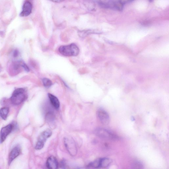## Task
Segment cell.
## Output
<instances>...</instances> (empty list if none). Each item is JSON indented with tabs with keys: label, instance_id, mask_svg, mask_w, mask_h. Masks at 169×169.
<instances>
[{
	"label": "cell",
	"instance_id": "d6986e66",
	"mask_svg": "<svg viewBox=\"0 0 169 169\" xmlns=\"http://www.w3.org/2000/svg\"><path fill=\"white\" fill-rule=\"evenodd\" d=\"M55 116L54 113L52 112H48L46 116V119L47 122H51L54 120Z\"/></svg>",
	"mask_w": 169,
	"mask_h": 169
},
{
	"label": "cell",
	"instance_id": "8992f818",
	"mask_svg": "<svg viewBox=\"0 0 169 169\" xmlns=\"http://www.w3.org/2000/svg\"><path fill=\"white\" fill-rule=\"evenodd\" d=\"M14 126L10 124L2 128L0 132V143L5 141L7 136L13 130Z\"/></svg>",
	"mask_w": 169,
	"mask_h": 169
},
{
	"label": "cell",
	"instance_id": "44dd1931",
	"mask_svg": "<svg viewBox=\"0 0 169 169\" xmlns=\"http://www.w3.org/2000/svg\"><path fill=\"white\" fill-rule=\"evenodd\" d=\"M123 5L127 3L131 2L134 0H118Z\"/></svg>",
	"mask_w": 169,
	"mask_h": 169
},
{
	"label": "cell",
	"instance_id": "cb8c5ba5",
	"mask_svg": "<svg viewBox=\"0 0 169 169\" xmlns=\"http://www.w3.org/2000/svg\"><path fill=\"white\" fill-rule=\"evenodd\" d=\"M52 2H59L64 1V0H51Z\"/></svg>",
	"mask_w": 169,
	"mask_h": 169
},
{
	"label": "cell",
	"instance_id": "3957f363",
	"mask_svg": "<svg viewBox=\"0 0 169 169\" xmlns=\"http://www.w3.org/2000/svg\"><path fill=\"white\" fill-rule=\"evenodd\" d=\"M94 132L96 136L103 139L114 141L118 140L119 139L117 136L106 129L97 128Z\"/></svg>",
	"mask_w": 169,
	"mask_h": 169
},
{
	"label": "cell",
	"instance_id": "603a6c76",
	"mask_svg": "<svg viewBox=\"0 0 169 169\" xmlns=\"http://www.w3.org/2000/svg\"><path fill=\"white\" fill-rule=\"evenodd\" d=\"M66 164V163L65 161H62L61 163L60 166L62 168H65Z\"/></svg>",
	"mask_w": 169,
	"mask_h": 169
},
{
	"label": "cell",
	"instance_id": "5bb4252c",
	"mask_svg": "<svg viewBox=\"0 0 169 169\" xmlns=\"http://www.w3.org/2000/svg\"><path fill=\"white\" fill-rule=\"evenodd\" d=\"M112 162V160L108 158H100V168L108 167Z\"/></svg>",
	"mask_w": 169,
	"mask_h": 169
},
{
	"label": "cell",
	"instance_id": "ba28073f",
	"mask_svg": "<svg viewBox=\"0 0 169 169\" xmlns=\"http://www.w3.org/2000/svg\"><path fill=\"white\" fill-rule=\"evenodd\" d=\"M21 152V148L19 146H16L13 148L9 155L8 164L10 165L13 161L19 156Z\"/></svg>",
	"mask_w": 169,
	"mask_h": 169
},
{
	"label": "cell",
	"instance_id": "4fadbf2b",
	"mask_svg": "<svg viewBox=\"0 0 169 169\" xmlns=\"http://www.w3.org/2000/svg\"><path fill=\"white\" fill-rule=\"evenodd\" d=\"M83 3L88 10L93 11L95 10L96 4L92 0H84Z\"/></svg>",
	"mask_w": 169,
	"mask_h": 169
},
{
	"label": "cell",
	"instance_id": "30bf717a",
	"mask_svg": "<svg viewBox=\"0 0 169 169\" xmlns=\"http://www.w3.org/2000/svg\"><path fill=\"white\" fill-rule=\"evenodd\" d=\"M97 1L102 8L115 9V1L114 0H97Z\"/></svg>",
	"mask_w": 169,
	"mask_h": 169
},
{
	"label": "cell",
	"instance_id": "6da1fadb",
	"mask_svg": "<svg viewBox=\"0 0 169 169\" xmlns=\"http://www.w3.org/2000/svg\"><path fill=\"white\" fill-rule=\"evenodd\" d=\"M61 54L65 57H75L79 53V49L76 44L72 43L68 45L60 46L58 49Z\"/></svg>",
	"mask_w": 169,
	"mask_h": 169
},
{
	"label": "cell",
	"instance_id": "7402d4cb",
	"mask_svg": "<svg viewBox=\"0 0 169 169\" xmlns=\"http://www.w3.org/2000/svg\"><path fill=\"white\" fill-rule=\"evenodd\" d=\"M21 66L24 68L25 70L27 72H29V69L27 65H26L24 63H23L21 64Z\"/></svg>",
	"mask_w": 169,
	"mask_h": 169
},
{
	"label": "cell",
	"instance_id": "d4e9b609",
	"mask_svg": "<svg viewBox=\"0 0 169 169\" xmlns=\"http://www.w3.org/2000/svg\"><path fill=\"white\" fill-rule=\"evenodd\" d=\"M148 1L150 2H152L154 1V0H148Z\"/></svg>",
	"mask_w": 169,
	"mask_h": 169
},
{
	"label": "cell",
	"instance_id": "8fae6325",
	"mask_svg": "<svg viewBox=\"0 0 169 169\" xmlns=\"http://www.w3.org/2000/svg\"><path fill=\"white\" fill-rule=\"evenodd\" d=\"M46 165L47 167L50 169H57L59 167L57 159L53 156H51L47 159Z\"/></svg>",
	"mask_w": 169,
	"mask_h": 169
},
{
	"label": "cell",
	"instance_id": "9a60e30c",
	"mask_svg": "<svg viewBox=\"0 0 169 169\" xmlns=\"http://www.w3.org/2000/svg\"><path fill=\"white\" fill-rule=\"evenodd\" d=\"M96 31L94 30L87 29L79 31L78 33L79 36L81 37H84L89 34L96 33Z\"/></svg>",
	"mask_w": 169,
	"mask_h": 169
},
{
	"label": "cell",
	"instance_id": "7a4b0ae2",
	"mask_svg": "<svg viewBox=\"0 0 169 169\" xmlns=\"http://www.w3.org/2000/svg\"><path fill=\"white\" fill-rule=\"evenodd\" d=\"M27 98V94L25 89L18 88L13 92L10 100L13 104L18 105L23 103Z\"/></svg>",
	"mask_w": 169,
	"mask_h": 169
},
{
	"label": "cell",
	"instance_id": "9c48e42d",
	"mask_svg": "<svg viewBox=\"0 0 169 169\" xmlns=\"http://www.w3.org/2000/svg\"><path fill=\"white\" fill-rule=\"evenodd\" d=\"M33 10L32 4L29 1H26L24 3L21 16L23 17L28 16L32 12Z\"/></svg>",
	"mask_w": 169,
	"mask_h": 169
},
{
	"label": "cell",
	"instance_id": "52a82bcc",
	"mask_svg": "<svg viewBox=\"0 0 169 169\" xmlns=\"http://www.w3.org/2000/svg\"><path fill=\"white\" fill-rule=\"evenodd\" d=\"M97 115L100 120L102 124H108L110 122V117L108 114L103 109H100L97 111Z\"/></svg>",
	"mask_w": 169,
	"mask_h": 169
},
{
	"label": "cell",
	"instance_id": "7c38bea8",
	"mask_svg": "<svg viewBox=\"0 0 169 169\" xmlns=\"http://www.w3.org/2000/svg\"><path fill=\"white\" fill-rule=\"evenodd\" d=\"M48 96L50 103L56 109H58L60 107V103L58 99L55 96L50 94V93L48 94Z\"/></svg>",
	"mask_w": 169,
	"mask_h": 169
},
{
	"label": "cell",
	"instance_id": "e0dca14e",
	"mask_svg": "<svg viewBox=\"0 0 169 169\" xmlns=\"http://www.w3.org/2000/svg\"><path fill=\"white\" fill-rule=\"evenodd\" d=\"M87 167L88 168H100V159L95 160L88 164Z\"/></svg>",
	"mask_w": 169,
	"mask_h": 169
},
{
	"label": "cell",
	"instance_id": "2e32d148",
	"mask_svg": "<svg viewBox=\"0 0 169 169\" xmlns=\"http://www.w3.org/2000/svg\"><path fill=\"white\" fill-rule=\"evenodd\" d=\"M9 111V108L7 107H3L0 109V116L3 119H7Z\"/></svg>",
	"mask_w": 169,
	"mask_h": 169
},
{
	"label": "cell",
	"instance_id": "ac0fdd59",
	"mask_svg": "<svg viewBox=\"0 0 169 169\" xmlns=\"http://www.w3.org/2000/svg\"><path fill=\"white\" fill-rule=\"evenodd\" d=\"M42 81L44 87L49 88L53 85V83L51 80L48 78H44L42 79Z\"/></svg>",
	"mask_w": 169,
	"mask_h": 169
},
{
	"label": "cell",
	"instance_id": "ffe728a7",
	"mask_svg": "<svg viewBox=\"0 0 169 169\" xmlns=\"http://www.w3.org/2000/svg\"><path fill=\"white\" fill-rule=\"evenodd\" d=\"M132 167L133 168L142 169L143 168V166L140 162L136 161L132 164Z\"/></svg>",
	"mask_w": 169,
	"mask_h": 169
},
{
	"label": "cell",
	"instance_id": "277c9868",
	"mask_svg": "<svg viewBox=\"0 0 169 169\" xmlns=\"http://www.w3.org/2000/svg\"><path fill=\"white\" fill-rule=\"evenodd\" d=\"M52 135V132L50 130H47L41 133L38 137L37 142L35 146L37 150L41 149L44 147L47 140Z\"/></svg>",
	"mask_w": 169,
	"mask_h": 169
},
{
	"label": "cell",
	"instance_id": "5b68a950",
	"mask_svg": "<svg viewBox=\"0 0 169 169\" xmlns=\"http://www.w3.org/2000/svg\"><path fill=\"white\" fill-rule=\"evenodd\" d=\"M65 146L69 154L72 156L76 155L77 149L73 139L71 137H65L64 139Z\"/></svg>",
	"mask_w": 169,
	"mask_h": 169
}]
</instances>
